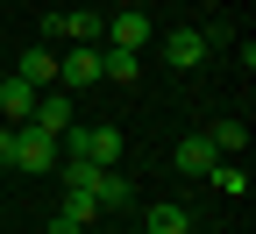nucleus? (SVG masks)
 I'll list each match as a JSON object with an SVG mask.
<instances>
[{
	"instance_id": "nucleus-13",
	"label": "nucleus",
	"mask_w": 256,
	"mask_h": 234,
	"mask_svg": "<svg viewBox=\"0 0 256 234\" xmlns=\"http://www.w3.org/2000/svg\"><path fill=\"white\" fill-rule=\"evenodd\" d=\"M206 142H214L220 156H242V149H249V121H214V128H206Z\"/></svg>"
},
{
	"instance_id": "nucleus-16",
	"label": "nucleus",
	"mask_w": 256,
	"mask_h": 234,
	"mask_svg": "<svg viewBox=\"0 0 256 234\" xmlns=\"http://www.w3.org/2000/svg\"><path fill=\"white\" fill-rule=\"evenodd\" d=\"M50 234H86V227H78V220H64V213H57V220H50Z\"/></svg>"
},
{
	"instance_id": "nucleus-15",
	"label": "nucleus",
	"mask_w": 256,
	"mask_h": 234,
	"mask_svg": "<svg viewBox=\"0 0 256 234\" xmlns=\"http://www.w3.org/2000/svg\"><path fill=\"white\" fill-rule=\"evenodd\" d=\"M64 220L92 227V220H100V199H92V192H78V185H64Z\"/></svg>"
},
{
	"instance_id": "nucleus-10",
	"label": "nucleus",
	"mask_w": 256,
	"mask_h": 234,
	"mask_svg": "<svg viewBox=\"0 0 256 234\" xmlns=\"http://www.w3.org/2000/svg\"><path fill=\"white\" fill-rule=\"evenodd\" d=\"M136 71H142V50H114V43L100 50V78L107 85H136Z\"/></svg>"
},
{
	"instance_id": "nucleus-7",
	"label": "nucleus",
	"mask_w": 256,
	"mask_h": 234,
	"mask_svg": "<svg viewBox=\"0 0 256 234\" xmlns=\"http://www.w3.org/2000/svg\"><path fill=\"white\" fill-rule=\"evenodd\" d=\"M164 57L178 64V71H200V64H206V36H200V28H171V36H164Z\"/></svg>"
},
{
	"instance_id": "nucleus-9",
	"label": "nucleus",
	"mask_w": 256,
	"mask_h": 234,
	"mask_svg": "<svg viewBox=\"0 0 256 234\" xmlns=\"http://www.w3.org/2000/svg\"><path fill=\"white\" fill-rule=\"evenodd\" d=\"M14 78H28V85H57V50L50 43H36V50H22V64H14Z\"/></svg>"
},
{
	"instance_id": "nucleus-14",
	"label": "nucleus",
	"mask_w": 256,
	"mask_h": 234,
	"mask_svg": "<svg viewBox=\"0 0 256 234\" xmlns=\"http://www.w3.org/2000/svg\"><path fill=\"white\" fill-rule=\"evenodd\" d=\"M128 192H136V185H128L121 171H100V178H92V199H100V213H114V206H128Z\"/></svg>"
},
{
	"instance_id": "nucleus-4",
	"label": "nucleus",
	"mask_w": 256,
	"mask_h": 234,
	"mask_svg": "<svg viewBox=\"0 0 256 234\" xmlns=\"http://www.w3.org/2000/svg\"><path fill=\"white\" fill-rule=\"evenodd\" d=\"M100 36H107L114 50H150V43H156V28H150V14L136 7V0H128V7H121V14L100 28Z\"/></svg>"
},
{
	"instance_id": "nucleus-17",
	"label": "nucleus",
	"mask_w": 256,
	"mask_h": 234,
	"mask_svg": "<svg viewBox=\"0 0 256 234\" xmlns=\"http://www.w3.org/2000/svg\"><path fill=\"white\" fill-rule=\"evenodd\" d=\"M0 128H8V121H0Z\"/></svg>"
},
{
	"instance_id": "nucleus-8",
	"label": "nucleus",
	"mask_w": 256,
	"mask_h": 234,
	"mask_svg": "<svg viewBox=\"0 0 256 234\" xmlns=\"http://www.w3.org/2000/svg\"><path fill=\"white\" fill-rule=\"evenodd\" d=\"M214 163H220V149L206 142V128H200V135H185V142H178V171H185V178H206Z\"/></svg>"
},
{
	"instance_id": "nucleus-2",
	"label": "nucleus",
	"mask_w": 256,
	"mask_h": 234,
	"mask_svg": "<svg viewBox=\"0 0 256 234\" xmlns=\"http://www.w3.org/2000/svg\"><path fill=\"white\" fill-rule=\"evenodd\" d=\"M57 85H64V92L100 85V43H72V57H57Z\"/></svg>"
},
{
	"instance_id": "nucleus-12",
	"label": "nucleus",
	"mask_w": 256,
	"mask_h": 234,
	"mask_svg": "<svg viewBox=\"0 0 256 234\" xmlns=\"http://www.w3.org/2000/svg\"><path fill=\"white\" fill-rule=\"evenodd\" d=\"M200 220H192L185 206H150V220H142V234H192Z\"/></svg>"
},
{
	"instance_id": "nucleus-1",
	"label": "nucleus",
	"mask_w": 256,
	"mask_h": 234,
	"mask_svg": "<svg viewBox=\"0 0 256 234\" xmlns=\"http://www.w3.org/2000/svg\"><path fill=\"white\" fill-rule=\"evenodd\" d=\"M57 156H64L57 135H43V128H28V121L14 128V171H57Z\"/></svg>"
},
{
	"instance_id": "nucleus-6",
	"label": "nucleus",
	"mask_w": 256,
	"mask_h": 234,
	"mask_svg": "<svg viewBox=\"0 0 256 234\" xmlns=\"http://www.w3.org/2000/svg\"><path fill=\"white\" fill-rule=\"evenodd\" d=\"M28 114H36V85H28V78H0V121H8V128H22Z\"/></svg>"
},
{
	"instance_id": "nucleus-5",
	"label": "nucleus",
	"mask_w": 256,
	"mask_h": 234,
	"mask_svg": "<svg viewBox=\"0 0 256 234\" xmlns=\"http://www.w3.org/2000/svg\"><path fill=\"white\" fill-rule=\"evenodd\" d=\"M28 128L64 135V128H72V92H64V85H43V92H36V114H28Z\"/></svg>"
},
{
	"instance_id": "nucleus-11",
	"label": "nucleus",
	"mask_w": 256,
	"mask_h": 234,
	"mask_svg": "<svg viewBox=\"0 0 256 234\" xmlns=\"http://www.w3.org/2000/svg\"><path fill=\"white\" fill-rule=\"evenodd\" d=\"M206 178H214V192H228V199H249V171H242V156H220Z\"/></svg>"
},
{
	"instance_id": "nucleus-18",
	"label": "nucleus",
	"mask_w": 256,
	"mask_h": 234,
	"mask_svg": "<svg viewBox=\"0 0 256 234\" xmlns=\"http://www.w3.org/2000/svg\"><path fill=\"white\" fill-rule=\"evenodd\" d=\"M192 234H200V227H192Z\"/></svg>"
},
{
	"instance_id": "nucleus-3",
	"label": "nucleus",
	"mask_w": 256,
	"mask_h": 234,
	"mask_svg": "<svg viewBox=\"0 0 256 234\" xmlns=\"http://www.w3.org/2000/svg\"><path fill=\"white\" fill-rule=\"evenodd\" d=\"M100 28H107V14L100 7H72V14H43V36L57 43V36H72V43H100Z\"/></svg>"
}]
</instances>
